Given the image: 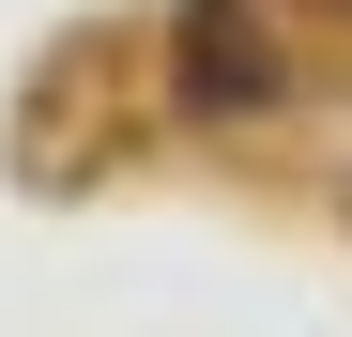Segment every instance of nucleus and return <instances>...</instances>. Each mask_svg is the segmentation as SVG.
<instances>
[{
	"label": "nucleus",
	"instance_id": "f257e3e1",
	"mask_svg": "<svg viewBox=\"0 0 352 337\" xmlns=\"http://www.w3.org/2000/svg\"><path fill=\"white\" fill-rule=\"evenodd\" d=\"M168 77H184V107H199V123H245V107L276 92V46H261V16H245V0H184Z\"/></svg>",
	"mask_w": 352,
	"mask_h": 337
}]
</instances>
